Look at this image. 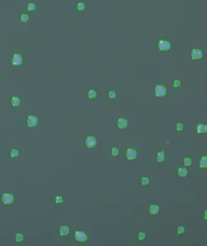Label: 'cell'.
I'll return each instance as SVG.
<instances>
[{
	"mask_svg": "<svg viewBox=\"0 0 207 246\" xmlns=\"http://www.w3.org/2000/svg\"><path fill=\"white\" fill-rule=\"evenodd\" d=\"M157 47H158V49H159L160 52L164 53V52H168V51H170L171 48H172V44H171V43L170 41H168L166 40H160L158 41Z\"/></svg>",
	"mask_w": 207,
	"mask_h": 246,
	"instance_id": "cell-1",
	"label": "cell"
},
{
	"mask_svg": "<svg viewBox=\"0 0 207 246\" xmlns=\"http://www.w3.org/2000/svg\"><path fill=\"white\" fill-rule=\"evenodd\" d=\"M69 233H70V227L66 225H63V226H61L60 228H59V234H60V236L64 237V236H66Z\"/></svg>",
	"mask_w": 207,
	"mask_h": 246,
	"instance_id": "cell-11",
	"label": "cell"
},
{
	"mask_svg": "<svg viewBox=\"0 0 207 246\" xmlns=\"http://www.w3.org/2000/svg\"><path fill=\"white\" fill-rule=\"evenodd\" d=\"M191 58L192 61L201 60L203 58V51L201 48H193L191 52Z\"/></svg>",
	"mask_w": 207,
	"mask_h": 246,
	"instance_id": "cell-5",
	"label": "cell"
},
{
	"mask_svg": "<svg viewBox=\"0 0 207 246\" xmlns=\"http://www.w3.org/2000/svg\"><path fill=\"white\" fill-rule=\"evenodd\" d=\"M138 157V151L135 148H128L126 150V158L129 161L135 160Z\"/></svg>",
	"mask_w": 207,
	"mask_h": 246,
	"instance_id": "cell-9",
	"label": "cell"
},
{
	"mask_svg": "<svg viewBox=\"0 0 207 246\" xmlns=\"http://www.w3.org/2000/svg\"><path fill=\"white\" fill-rule=\"evenodd\" d=\"M183 162L185 166H191V164H192V160H191V158H184Z\"/></svg>",
	"mask_w": 207,
	"mask_h": 246,
	"instance_id": "cell-26",
	"label": "cell"
},
{
	"mask_svg": "<svg viewBox=\"0 0 207 246\" xmlns=\"http://www.w3.org/2000/svg\"><path fill=\"white\" fill-rule=\"evenodd\" d=\"M25 239V236L22 233H17L16 235V238H15V240H16L17 243H20V242H22L23 240Z\"/></svg>",
	"mask_w": 207,
	"mask_h": 246,
	"instance_id": "cell-22",
	"label": "cell"
},
{
	"mask_svg": "<svg viewBox=\"0 0 207 246\" xmlns=\"http://www.w3.org/2000/svg\"><path fill=\"white\" fill-rule=\"evenodd\" d=\"M205 219L206 220V211L205 212Z\"/></svg>",
	"mask_w": 207,
	"mask_h": 246,
	"instance_id": "cell-33",
	"label": "cell"
},
{
	"mask_svg": "<svg viewBox=\"0 0 207 246\" xmlns=\"http://www.w3.org/2000/svg\"><path fill=\"white\" fill-rule=\"evenodd\" d=\"M181 84H182V82H181L179 80H173V87H174L175 89H177V88H178V87H180Z\"/></svg>",
	"mask_w": 207,
	"mask_h": 246,
	"instance_id": "cell-31",
	"label": "cell"
},
{
	"mask_svg": "<svg viewBox=\"0 0 207 246\" xmlns=\"http://www.w3.org/2000/svg\"><path fill=\"white\" fill-rule=\"evenodd\" d=\"M116 125L120 130H124L128 126V120L126 118H119L116 122Z\"/></svg>",
	"mask_w": 207,
	"mask_h": 246,
	"instance_id": "cell-10",
	"label": "cell"
},
{
	"mask_svg": "<svg viewBox=\"0 0 207 246\" xmlns=\"http://www.w3.org/2000/svg\"><path fill=\"white\" fill-rule=\"evenodd\" d=\"M150 183V179L147 177V176H142V177H141V179H140V184H142V185H147V184H148Z\"/></svg>",
	"mask_w": 207,
	"mask_h": 246,
	"instance_id": "cell-24",
	"label": "cell"
},
{
	"mask_svg": "<svg viewBox=\"0 0 207 246\" xmlns=\"http://www.w3.org/2000/svg\"><path fill=\"white\" fill-rule=\"evenodd\" d=\"M199 166L201 169H205L207 167V157L206 155H203L201 157L200 162H199Z\"/></svg>",
	"mask_w": 207,
	"mask_h": 246,
	"instance_id": "cell-15",
	"label": "cell"
},
{
	"mask_svg": "<svg viewBox=\"0 0 207 246\" xmlns=\"http://www.w3.org/2000/svg\"><path fill=\"white\" fill-rule=\"evenodd\" d=\"M87 96H88V98L90 99H96L97 97H98V92H97V90H95V89H89L88 91V93H87Z\"/></svg>",
	"mask_w": 207,
	"mask_h": 246,
	"instance_id": "cell-17",
	"label": "cell"
},
{
	"mask_svg": "<svg viewBox=\"0 0 207 246\" xmlns=\"http://www.w3.org/2000/svg\"><path fill=\"white\" fill-rule=\"evenodd\" d=\"M148 211H149V213L151 215H152V216H155V215H156L159 213V211H160V207L158 205H155V204H152V205H150L149 206V209H148Z\"/></svg>",
	"mask_w": 207,
	"mask_h": 246,
	"instance_id": "cell-13",
	"label": "cell"
},
{
	"mask_svg": "<svg viewBox=\"0 0 207 246\" xmlns=\"http://www.w3.org/2000/svg\"><path fill=\"white\" fill-rule=\"evenodd\" d=\"M64 202L62 196L61 195H55V203L57 204H61Z\"/></svg>",
	"mask_w": 207,
	"mask_h": 246,
	"instance_id": "cell-28",
	"label": "cell"
},
{
	"mask_svg": "<svg viewBox=\"0 0 207 246\" xmlns=\"http://www.w3.org/2000/svg\"><path fill=\"white\" fill-rule=\"evenodd\" d=\"M1 200L2 203L4 205H12L15 201V196L12 194L5 192V193L2 194Z\"/></svg>",
	"mask_w": 207,
	"mask_h": 246,
	"instance_id": "cell-2",
	"label": "cell"
},
{
	"mask_svg": "<svg viewBox=\"0 0 207 246\" xmlns=\"http://www.w3.org/2000/svg\"><path fill=\"white\" fill-rule=\"evenodd\" d=\"M177 234L178 235H181V234H183V233L185 232V228L183 227V226H178L177 227Z\"/></svg>",
	"mask_w": 207,
	"mask_h": 246,
	"instance_id": "cell-32",
	"label": "cell"
},
{
	"mask_svg": "<svg viewBox=\"0 0 207 246\" xmlns=\"http://www.w3.org/2000/svg\"><path fill=\"white\" fill-rule=\"evenodd\" d=\"M20 103H21V99L18 96H15V95H12V98H11V105L12 107H18Z\"/></svg>",
	"mask_w": 207,
	"mask_h": 246,
	"instance_id": "cell-14",
	"label": "cell"
},
{
	"mask_svg": "<svg viewBox=\"0 0 207 246\" xmlns=\"http://www.w3.org/2000/svg\"><path fill=\"white\" fill-rule=\"evenodd\" d=\"M183 128H184V125H183V123L178 122L177 124H176V130H177V131H182L183 130Z\"/></svg>",
	"mask_w": 207,
	"mask_h": 246,
	"instance_id": "cell-30",
	"label": "cell"
},
{
	"mask_svg": "<svg viewBox=\"0 0 207 246\" xmlns=\"http://www.w3.org/2000/svg\"><path fill=\"white\" fill-rule=\"evenodd\" d=\"M168 90L167 88L162 84H157L155 87V95L157 98H162L167 95Z\"/></svg>",
	"mask_w": 207,
	"mask_h": 246,
	"instance_id": "cell-3",
	"label": "cell"
},
{
	"mask_svg": "<svg viewBox=\"0 0 207 246\" xmlns=\"http://www.w3.org/2000/svg\"><path fill=\"white\" fill-rule=\"evenodd\" d=\"M26 9L30 12H34L36 10V5L34 2H29L26 6Z\"/></svg>",
	"mask_w": 207,
	"mask_h": 246,
	"instance_id": "cell-21",
	"label": "cell"
},
{
	"mask_svg": "<svg viewBox=\"0 0 207 246\" xmlns=\"http://www.w3.org/2000/svg\"><path fill=\"white\" fill-rule=\"evenodd\" d=\"M20 20L22 23H25L27 21H29L30 20V17L27 13H22L21 16H20Z\"/></svg>",
	"mask_w": 207,
	"mask_h": 246,
	"instance_id": "cell-20",
	"label": "cell"
},
{
	"mask_svg": "<svg viewBox=\"0 0 207 246\" xmlns=\"http://www.w3.org/2000/svg\"><path fill=\"white\" fill-rule=\"evenodd\" d=\"M117 96V94L116 91L114 90H110L108 92V98L111 99H116Z\"/></svg>",
	"mask_w": 207,
	"mask_h": 246,
	"instance_id": "cell-29",
	"label": "cell"
},
{
	"mask_svg": "<svg viewBox=\"0 0 207 246\" xmlns=\"http://www.w3.org/2000/svg\"><path fill=\"white\" fill-rule=\"evenodd\" d=\"M23 61H24V58H23L21 53H13V55L12 56L11 63L12 66H21L23 63Z\"/></svg>",
	"mask_w": 207,
	"mask_h": 246,
	"instance_id": "cell-4",
	"label": "cell"
},
{
	"mask_svg": "<svg viewBox=\"0 0 207 246\" xmlns=\"http://www.w3.org/2000/svg\"><path fill=\"white\" fill-rule=\"evenodd\" d=\"M98 144V140L95 136L93 135H88L85 138V145L88 148H95Z\"/></svg>",
	"mask_w": 207,
	"mask_h": 246,
	"instance_id": "cell-6",
	"label": "cell"
},
{
	"mask_svg": "<svg viewBox=\"0 0 207 246\" xmlns=\"http://www.w3.org/2000/svg\"><path fill=\"white\" fill-rule=\"evenodd\" d=\"M9 155H10V157L12 158H17L20 155V151L17 149V148H12L9 152Z\"/></svg>",
	"mask_w": 207,
	"mask_h": 246,
	"instance_id": "cell-19",
	"label": "cell"
},
{
	"mask_svg": "<svg viewBox=\"0 0 207 246\" xmlns=\"http://www.w3.org/2000/svg\"><path fill=\"white\" fill-rule=\"evenodd\" d=\"M155 160L157 161L158 163H162L165 160V153L164 151H160L156 154V157H155Z\"/></svg>",
	"mask_w": 207,
	"mask_h": 246,
	"instance_id": "cell-16",
	"label": "cell"
},
{
	"mask_svg": "<svg viewBox=\"0 0 207 246\" xmlns=\"http://www.w3.org/2000/svg\"><path fill=\"white\" fill-rule=\"evenodd\" d=\"M74 237H75V240L76 241L80 243L86 242L87 240H88V236H87L86 233L81 231V230H75V234H74Z\"/></svg>",
	"mask_w": 207,
	"mask_h": 246,
	"instance_id": "cell-7",
	"label": "cell"
},
{
	"mask_svg": "<svg viewBox=\"0 0 207 246\" xmlns=\"http://www.w3.org/2000/svg\"><path fill=\"white\" fill-rule=\"evenodd\" d=\"M177 173L180 177H185V176H188V171L185 167H178Z\"/></svg>",
	"mask_w": 207,
	"mask_h": 246,
	"instance_id": "cell-18",
	"label": "cell"
},
{
	"mask_svg": "<svg viewBox=\"0 0 207 246\" xmlns=\"http://www.w3.org/2000/svg\"><path fill=\"white\" fill-rule=\"evenodd\" d=\"M76 7H77L78 11L82 12V11H84V9H85L86 5H85V3H84V2H79L78 3H77V6H76Z\"/></svg>",
	"mask_w": 207,
	"mask_h": 246,
	"instance_id": "cell-25",
	"label": "cell"
},
{
	"mask_svg": "<svg viewBox=\"0 0 207 246\" xmlns=\"http://www.w3.org/2000/svg\"><path fill=\"white\" fill-rule=\"evenodd\" d=\"M39 123V118L34 116V115H29L26 119V125L29 128L36 127V125Z\"/></svg>",
	"mask_w": 207,
	"mask_h": 246,
	"instance_id": "cell-8",
	"label": "cell"
},
{
	"mask_svg": "<svg viewBox=\"0 0 207 246\" xmlns=\"http://www.w3.org/2000/svg\"><path fill=\"white\" fill-rule=\"evenodd\" d=\"M146 239V233L143 231H139L138 234V240L139 241H143Z\"/></svg>",
	"mask_w": 207,
	"mask_h": 246,
	"instance_id": "cell-27",
	"label": "cell"
},
{
	"mask_svg": "<svg viewBox=\"0 0 207 246\" xmlns=\"http://www.w3.org/2000/svg\"><path fill=\"white\" fill-rule=\"evenodd\" d=\"M111 156H113V157H117V156L120 154V149H119V148H117V147L111 148Z\"/></svg>",
	"mask_w": 207,
	"mask_h": 246,
	"instance_id": "cell-23",
	"label": "cell"
},
{
	"mask_svg": "<svg viewBox=\"0 0 207 246\" xmlns=\"http://www.w3.org/2000/svg\"><path fill=\"white\" fill-rule=\"evenodd\" d=\"M196 132L197 134H204L207 131V125L203 123H198L196 125Z\"/></svg>",
	"mask_w": 207,
	"mask_h": 246,
	"instance_id": "cell-12",
	"label": "cell"
}]
</instances>
